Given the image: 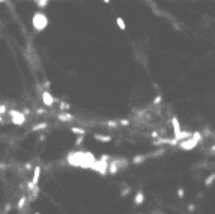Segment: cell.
I'll list each match as a JSON object with an SVG mask.
<instances>
[{
	"label": "cell",
	"mask_w": 215,
	"mask_h": 214,
	"mask_svg": "<svg viewBox=\"0 0 215 214\" xmlns=\"http://www.w3.org/2000/svg\"><path fill=\"white\" fill-rule=\"evenodd\" d=\"M96 157L90 152V151H71L66 155V162L74 166V167H81V169H90L96 162Z\"/></svg>",
	"instance_id": "cell-1"
},
{
	"label": "cell",
	"mask_w": 215,
	"mask_h": 214,
	"mask_svg": "<svg viewBox=\"0 0 215 214\" xmlns=\"http://www.w3.org/2000/svg\"><path fill=\"white\" fill-rule=\"evenodd\" d=\"M202 139H203V134H202L200 131H196L191 137H188V139H185V140H181V142H179L177 146L181 148V149H184V151H191V149H194L197 145L200 143Z\"/></svg>",
	"instance_id": "cell-2"
},
{
	"label": "cell",
	"mask_w": 215,
	"mask_h": 214,
	"mask_svg": "<svg viewBox=\"0 0 215 214\" xmlns=\"http://www.w3.org/2000/svg\"><path fill=\"white\" fill-rule=\"evenodd\" d=\"M110 155H107V154H102L99 158L95 162V164L92 166V171H95V172H98L99 175H107L109 173V163H110Z\"/></svg>",
	"instance_id": "cell-3"
},
{
	"label": "cell",
	"mask_w": 215,
	"mask_h": 214,
	"mask_svg": "<svg viewBox=\"0 0 215 214\" xmlns=\"http://www.w3.org/2000/svg\"><path fill=\"white\" fill-rule=\"evenodd\" d=\"M32 26L36 32H42L48 26V18L44 12H35L32 17Z\"/></svg>",
	"instance_id": "cell-4"
},
{
	"label": "cell",
	"mask_w": 215,
	"mask_h": 214,
	"mask_svg": "<svg viewBox=\"0 0 215 214\" xmlns=\"http://www.w3.org/2000/svg\"><path fill=\"white\" fill-rule=\"evenodd\" d=\"M9 115L12 116V124H15V125H23V124L26 122V115L23 112L11 109L9 110Z\"/></svg>",
	"instance_id": "cell-5"
},
{
	"label": "cell",
	"mask_w": 215,
	"mask_h": 214,
	"mask_svg": "<svg viewBox=\"0 0 215 214\" xmlns=\"http://www.w3.org/2000/svg\"><path fill=\"white\" fill-rule=\"evenodd\" d=\"M155 146H161V145H170V146H177L179 142L173 137V139H168V137H158L155 142H154Z\"/></svg>",
	"instance_id": "cell-6"
},
{
	"label": "cell",
	"mask_w": 215,
	"mask_h": 214,
	"mask_svg": "<svg viewBox=\"0 0 215 214\" xmlns=\"http://www.w3.org/2000/svg\"><path fill=\"white\" fill-rule=\"evenodd\" d=\"M41 98H42V103L45 104L47 107H51L53 104H54V97H53L48 91H44L42 95H41Z\"/></svg>",
	"instance_id": "cell-7"
},
{
	"label": "cell",
	"mask_w": 215,
	"mask_h": 214,
	"mask_svg": "<svg viewBox=\"0 0 215 214\" xmlns=\"http://www.w3.org/2000/svg\"><path fill=\"white\" fill-rule=\"evenodd\" d=\"M145 199H146L145 192H143V190H137L136 192V196H134V205H136V207H140V205L145 202Z\"/></svg>",
	"instance_id": "cell-8"
},
{
	"label": "cell",
	"mask_w": 215,
	"mask_h": 214,
	"mask_svg": "<svg viewBox=\"0 0 215 214\" xmlns=\"http://www.w3.org/2000/svg\"><path fill=\"white\" fill-rule=\"evenodd\" d=\"M41 172H42V167L41 166H35L33 167V176H32V183L35 185L39 184V180H41Z\"/></svg>",
	"instance_id": "cell-9"
},
{
	"label": "cell",
	"mask_w": 215,
	"mask_h": 214,
	"mask_svg": "<svg viewBox=\"0 0 215 214\" xmlns=\"http://www.w3.org/2000/svg\"><path fill=\"white\" fill-rule=\"evenodd\" d=\"M193 136V133L191 131H179V133H176L175 134V139L177 140V142H181V140H185V139H188V137H191Z\"/></svg>",
	"instance_id": "cell-10"
},
{
	"label": "cell",
	"mask_w": 215,
	"mask_h": 214,
	"mask_svg": "<svg viewBox=\"0 0 215 214\" xmlns=\"http://www.w3.org/2000/svg\"><path fill=\"white\" fill-rule=\"evenodd\" d=\"M119 171H120V169H119L118 163H116V160H114V158L110 160V163H109V173H110V175H116Z\"/></svg>",
	"instance_id": "cell-11"
},
{
	"label": "cell",
	"mask_w": 215,
	"mask_h": 214,
	"mask_svg": "<svg viewBox=\"0 0 215 214\" xmlns=\"http://www.w3.org/2000/svg\"><path fill=\"white\" fill-rule=\"evenodd\" d=\"M57 119H59V121H63V122H71V121H74V116H72L71 113L62 112L60 115H57Z\"/></svg>",
	"instance_id": "cell-12"
},
{
	"label": "cell",
	"mask_w": 215,
	"mask_h": 214,
	"mask_svg": "<svg viewBox=\"0 0 215 214\" xmlns=\"http://www.w3.org/2000/svg\"><path fill=\"white\" fill-rule=\"evenodd\" d=\"M170 122H172V127H173V133H175V134L182 130V128H181V124H179V119H177L176 116H173Z\"/></svg>",
	"instance_id": "cell-13"
},
{
	"label": "cell",
	"mask_w": 215,
	"mask_h": 214,
	"mask_svg": "<svg viewBox=\"0 0 215 214\" xmlns=\"http://www.w3.org/2000/svg\"><path fill=\"white\" fill-rule=\"evenodd\" d=\"M146 158H148V155H146V154H138V155H134L132 163H134V164H140V163H143V162H146Z\"/></svg>",
	"instance_id": "cell-14"
},
{
	"label": "cell",
	"mask_w": 215,
	"mask_h": 214,
	"mask_svg": "<svg viewBox=\"0 0 215 214\" xmlns=\"http://www.w3.org/2000/svg\"><path fill=\"white\" fill-rule=\"evenodd\" d=\"M33 2H35V5H36L39 9H45L50 0H33Z\"/></svg>",
	"instance_id": "cell-15"
},
{
	"label": "cell",
	"mask_w": 215,
	"mask_h": 214,
	"mask_svg": "<svg viewBox=\"0 0 215 214\" xmlns=\"http://www.w3.org/2000/svg\"><path fill=\"white\" fill-rule=\"evenodd\" d=\"M71 131H72L74 134H77V136H86V130L84 128H80V127H72V128H71Z\"/></svg>",
	"instance_id": "cell-16"
},
{
	"label": "cell",
	"mask_w": 215,
	"mask_h": 214,
	"mask_svg": "<svg viewBox=\"0 0 215 214\" xmlns=\"http://www.w3.org/2000/svg\"><path fill=\"white\" fill-rule=\"evenodd\" d=\"M48 128V124L47 122H42V124H36V125L32 127V131H39V130H45Z\"/></svg>",
	"instance_id": "cell-17"
},
{
	"label": "cell",
	"mask_w": 215,
	"mask_h": 214,
	"mask_svg": "<svg viewBox=\"0 0 215 214\" xmlns=\"http://www.w3.org/2000/svg\"><path fill=\"white\" fill-rule=\"evenodd\" d=\"M214 183H215V172H212V173L205 180V185H206V187H209V185H212Z\"/></svg>",
	"instance_id": "cell-18"
},
{
	"label": "cell",
	"mask_w": 215,
	"mask_h": 214,
	"mask_svg": "<svg viewBox=\"0 0 215 214\" xmlns=\"http://www.w3.org/2000/svg\"><path fill=\"white\" fill-rule=\"evenodd\" d=\"M116 23H118V27L120 30H127V24H125V20L122 18V17H118V18H116Z\"/></svg>",
	"instance_id": "cell-19"
},
{
	"label": "cell",
	"mask_w": 215,
	"mask_h": 214,
	"mask_svg": "<svg viewBox=\"0 0 215 214\" xmlns=\"http://www.w3.org/2000/svg\"><path fill=\"white\" fill-rule=\"evenodd\" d=\"M93 137L96 140H101V142H111V136H104V134H93Z\"/></svg>",
	"instance_id": "cell-20"
},
{
	"label": "cell",
	"mask_w": 215,
	"mask_h": 214,
	"mask_svg": "<svg viewBox=\"0 0 215 214\" xmlns=\"http://www.w3.org/2000/svg\"><path fill=\"white\" fill-rule=\"evenodd\" d=\"M59 109H60L62 112H66V110L71 109V104H69V103H65V101H60V103H59Z\"/></svg>",
	"instance_id": "cell-21"
},
{
	"label": "cell",
	"mask_w": 215,
	"mask_h": 214,
	"mask_svg": "<svg viewBox=\"0 0 215 214\" xmlns=\"http://www.w3.org/2000/svg\"><path fill=\"white\" fill-rule=\"evenodd\" d=\"M26 202H27V198H26V196H21L20 201L17 202V208H23L24 205H26Z\"/></svg>",
	"instance_id": "cell-22"
},
{
	"label": "cell",
	"mask_w": 215,
	"mask_h": 214,
	"mask_svg": "<svg viewBox=\"0 0 215 214\" xmlns=\"http://www.w3.org/2000/svg\"><path fill=\"white\" fill-rule=\"evenodd\" d=\"M84 139H86V136H78L77 140H75V145H77V146H81L83 142H84Z\"/></svg>",
	"instance_id": "cell-23"
},
{
	"label": "cell",
	"mask_w": 215,
	"mask_h": 214,
	"mask_svg": "<svg viewBox=\"0 0 215 214\" xmlns=\"http://www.w3.org/2000/svg\"><path fill=\"white\" fill-rule=\"evenodd\" d=\"M107 125L111 127V128H114V127L119 125V121H109V122H107Z\"/></svg>",
	"instance_id": "cell-24"
},
{
	"label": "cell",
	"mask_w": 215,
	"mask_h": 214,
	"mask_svg": "<svg viewBox=\"0 0 215 214\" xmlns=\"http://www.w3.org/2000/svg\"><path fill=\"white\" fill-rule=\"evenodd\" d=\"M129 192H131V189H129V187H127V189H123V190L120 192V196H122V198H125L127 194H129Z\"/></svg>",
	"instance_id": "cell-25"
},
{
	"label": "cell",
	"mask_w": 215,
	"mask_h": 214,
	"mask_svg": "<svg viewBox=\"0 0 215 214\" xmlns=\"http://www.w3.org/2000/svg\"><path fill=\"white\" fill-rule=\"evenodd\" d=\"M161 100H163V97H161V95H157V97L154 98V106L159 104V103H161Z\"/></svg>",
	"instance_id": "cell-26"
},
{
	"label": "cell",
	"mask_w": 215,
	"mask_h": 214,
	"mask_svg": "<svg viewBox=\"0 0 215 214\" xmlns=\"http://www.w3.org/2000/svg\"><path fill=\"white\" fill-rule=\"evenodd\" d=\"M185 196V190L184 189H177V198H184Z\"/></svg>",
	"instance_id": "cell-27"
},
{
	"label": "cell",
	"mask_w": 215,
	"mask_h": 214,
	"mask_svg": "<svg viewBox=\"0 0 215 214\" xmlns=\"http://www.w3.org/2000/svg\"><path fill=\"white\" fill-rule=\"evenodd\" d=\"M119 125H129V119H120Z\"/></svg>",
	"instance_id": "cell-28"
},
{
	"label": "cell",
	"mask_w": 215,
	"mask_h": 214,
	"mask_svg": "<svg viewBox=\"0 0 215 214\" xmlns=\"http://www.w3.org/2000/svg\"><path fill=\"white\" fill-rule=\"evenodd\" d=\"M50 86H51V83H50V82H45V83H44V87H45V91H48Z\"/></svg>",
	"instance_id": "cell-29"
},
{
	"label": "cell",
	"mask_w": 215,
	"mask_h": 214,
	"mask_svg": "<svg viewBox=\"0 0 215 214\" xmlns=\"http://www.w3.org/2000/svg\"><path fill=\"white\" fill-rule=\"evenodd\" d=\"M188 210H190V211L196 210V205H193V204H191V205H188Z\"/></svg>",
	"instance_id": "cell-30"
},
{
	"label": "cell",
	"mask_w": 215,
	"mask_h": 214,
	"mask_svg": "<svg viewBox=\"0 0 215 214\" xmlns=\"http://www.w3.org/2000/svg\"><path fill=\"white\" fill-rule=\"evenodd\" d=\"M30 169H32V164L27 163V164H26V171H30Z\"/></svg>",
	"instance_id": "cell-31"
},
{
	"label": "cell",
	"mask_w": 215,
	"mask_h": 214,
	"mask_svg": "<svg viewBox=\"0 0 215 214\" xmlns=\"http://www.w3.org/2000/svg\"><path fill=\"white\" fill-rule=\"evenodd\" d=\"M5 121H3V116H2V115H0V124H3Z\"/></svg>",
	"instance_id": "cell-32"
},
{
	"label": "cell",
	"mask_w": 215,
	"mask_h": 214,
	"mask_svg": "<svg viewBox=\"0 0 215 214\" xmlns=\"http://www.w3.org/2000/svg\"><path fill=\"white\" fill-rule=\"evenodd\" d=\"M102 2H104V3H110V2H111V0H102Z\"/></svg>",
	"instance_id": "cell-33"
},
{
	"label": "cell",
	"mask_w": 215,
	"mask_h": 214,
	"mask_svg": "<svg viewBox=\"0 0 215 214\" xmlns=\"http://www.w3.org/2000/svg\"><path fill=\"white\" fill-rule=\"evenodd\" d=\"M6 2V0H0V3H5Z\"/></svg>",
	"instance_id": "cell-34"
},
{
	"label": "cell",
	"mask_w": 215,
	"mask_h": 214,
	"mask_svg": "<svg viewBox=\"0 0 215 214\" xmlns=\"http://www.w3.org/2000/svg\"><path fill=\"white\" fill-rule=\"evenodd\" d=\"M35 214H41V213H35Z\"/></svg>",
	"instance_id": "cell-35"
}]
</instances>
